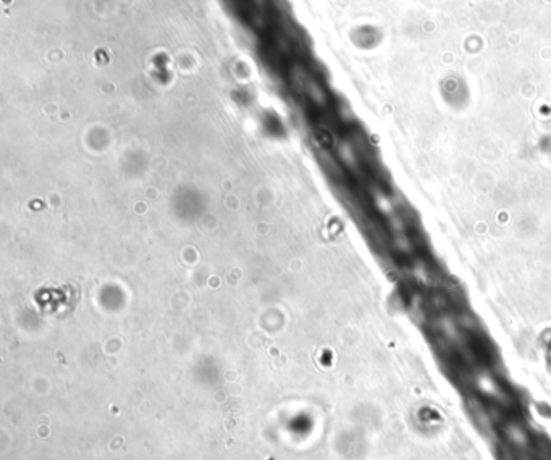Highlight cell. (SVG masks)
Returning <instances> with one entry per match:
<instances>
[{"mask_svg":"<svg viewBox=\"0 0 551 460\" xmlns=\"http://www.w3.org/2000/svg\"><path fill=\"white\" fill-rule=\"evenodd\" d=\"M474 383H475L478 391L484 393L485 396H490V397H500L501 396L500 386H498L495 379L490 375H487V373H478L474 378Z\"/></svg>","mask_w":551,"mask_h":460,"instance_id":"1","label":"cell"}]
</instances>
